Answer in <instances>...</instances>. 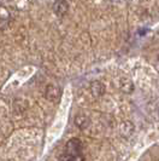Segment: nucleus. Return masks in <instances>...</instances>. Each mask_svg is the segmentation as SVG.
<instances>
[{"instance_id": "3", "label": "nucleus", "mask_w": 159, "mask_h": 161, "mask_svg": "<svg viewBox=\"0 0 159 161\" xmlns=\"http://www.w3.org/2000/svg\"><path fill=\"white\" fill-rule=\"evenodd\" d=\"M60 96V89L54 85H48L46 89V98L51 102H56Z\"/></svg>"}, {"instance_id": "1", "label": "nucleus", "mask_w": 159, "mask_h": 161, "mask_svg": "<svg viewBox=\"0 0 159 161\" xmlns=\"http://www.w3.org/2000/svg\"><path fill=\"white\" fill-rule=\"evenodd\" d=\"M83 143L79 138H71L64 149L63 154L59 156V161H85V155L82 153Z\"/></svg>"}, {"instance_id": "5", "label": "nucleus", "mask_w": 159, "mask_h": 161, "mask_svg": "<svg viewBox=\"0 0 159 161\" xmlns=\"http://www.w3.org/2000/svg\"><path fill=\"white\" fill-rule=\"evenodd\" d=\"M90 91L94 96H101L104 91H105V87L100 81H93L92 85H90Z\"/></svg>"}, {"instance_id": "4", "label": "nucleus", "mask_w": 159, "mask_h": 161, "mask_svg": "<svg viewBox=\"0 0 159 161\" xmlns=\"http://www.w3.org/2000/svg\"><path fill=\"white\" fill-rule=\"evenodd\" d=\"M75 124H76V126L81 130H86L90 125V120H89V118L86 116V115H83V114H80L77 115L76 118H75Z\"/></svg>"}, {"instance_id": "2", "label": "nucleus", "mask_w": 159, "mask_h": 161, "mask_svg": "<svg viewBox=\"0 0 159 161\" xmlns=\"http://www.w3.org/2000/svg\"><path fill=\"white\" fill-rule=\"evenodd\" d=\"M52 11L54 12V15L58 17H64L68 11H69V4L65 0H58L53 4L52 6Z\"/></svg>"}]
</instances>
